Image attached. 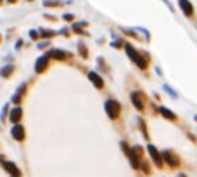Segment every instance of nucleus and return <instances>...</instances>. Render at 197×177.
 Here are the masks:
<instances>
[{
	"instance_id": "obj_14",
	"label": "nucleus",
	"mask_w": 197,
	"mask_h": 177,
	"mask_svg": "<svg viewBox=\"0 0 197 177\" xmlns=\"http://www.w3.org/2000/svg\"><path fill=\"white\" fill-rule=\"evenodd\" d=\"M40 35H42V37H52L54 31H50V30H42V31H40Z\"/></svg>"
},
{
	"instance_id": "obj_5",
	"label": "nucleus",
	"mask_w": 197,
	"mask_h": 177,
	"mask_svg": "<svg viewBox=\"0 0 197 177\" xmlns=\"http://www.w3.org/2000/svg\"><path fill=\"white\" fill-rule=\"evenodd\" d=\"M12 137H14L16 141H24V128H22L21 125H14V128H12Z\"/></svg>"
},
{
	"instance_id": "obj_4",
	"label": "nucleus",
	"mask_w": 197,
	"mask_h": 177,
	"mask_svg": "<svg viewBox=\"0 0 197 177\" xmlns=\"http://www.w3.org/2000/svg\"><path fill=\"white\" fill-rule=\"evenodd\" d=\"M178 5H180V9H182L187 16L194 14V7H192V4H190L189 0H178Z\"/></svg>"
},
{
	"instance_id": "obj_10",
	"label": "nucleus",
	"mask_w": 197,
	"mask_h": 177,
	"mask_svg": "<svg viewBox=\"0 0 197 177\" xmlns=\"http://www.w3.org/2000/svg\"><path fill=\"white\" fill-rule=\"evenodd\" d=\"M21 115H22V109H21V108H14V109L11 111V120L16 123V122L21 120Z\"/></svg>"
},
{
	"instance_id": "obj_12",
	"label": "nucleus",
	"mask_w": 197,
	"mask_h": 177,
	"mask_svg": "<svg viewBox=\"0 0 197 177\" xmlns=\"http://www.w3.org/2000/svg\"><path fill=\"white\" fill-rule=\"evenodd\" d=\"M159 113L163 115V117H166L168 120H175V113H173V111H170V109H166V108H159Z\"/></svg>"
},
{
	"instance_id": "obj_9",
	"label": "nucleus",
	"mask_w": 197,
	"mask_h": 177,
	"mask_svg": "<svg viewBox=\"0 0 197 177\" xmlns=\"http://www.w3.org/2000/svg\"><path fill=\"white\" fill-rule=\"evenodd\" d=\"M4 167H5V170H9V172H11L12 175H16V177H19V174H21L14 163H9V162H5V160H4Z\"/></svg>"
},
{
	"instance_id": "obj_13",
	"label": "nucleus",
	"mask_w": 197,
	"mask_h": 177,
	"mask_svg": "<svg viewBox=\"0 0 197 177\" xmlns=\"http://www.w3.org/2000/svg\"><path fill=\"white\" fill-rule=\"evenodd\" d=\"M14 70V66H5V68H2V76H9V73Z\"/></svg>"
},
{
	"instance_id": "obj_7",
	"label": "nucleus",
	"mask_w": 197,
	"mask_h": 177,
	"mask_svg": "<svg viewBox=\"0 0 197 177\" xmlns=\"http://www.w3.org/2000/svg\"><path fill=\"white\" fill-rule=\"evenodd\" d=\"M88 76H90V80L93 82V85H97L99 89H102V87H104V82H102V78H101L99 75H97L95 71H90V73H88Z\"/></svg>"
},
{
	"instance_id": "obj_1",
	"label": "nucleus",
	"mask_w": 197,
	"mask_h": 177,
	"mask_svg": "<svg viewBox=\"0 0 197 177\" xmlns=\"http://www.w3.org/2000/svg\"><path fill=\"white\" fill-rule=\"evenodd\" d=\"M106 111H107V115L111 118H118L119 111H121V106H119V102L109 99V101H106Z\"/></svg>"
},
{
	"instance_id": "obj_2",
	"label": "nucleus",
	"mask_w": 197,
	"mask_h": 177,
	"mask_svg": "<svg viewBox=\"0 0 197 177\" xmlns=\"http://www.w3.org/2000/svg\"><path fill=\"white\" fill-rule=\"evenodd\" d=\"M147 149H149V154H150V158L154 160V163H156L157 167H163V160H161V156H159V153H157V149L152 146V144H149L147 146Z\"/></svg>"
},
{
	"instance_id": "obj_6",
	"label": "nucleus",
	"mask_w": 197,
	"mask_h": 177,
	"mask_svg": "<svg viewBox=\"0 0 197 177\" xmlns=\"http://www.w3.org/2000/svg\"><path fill=\"white\" fill-rule=\"evenodd\" d=\"M50 56H52L54 59H57V61H64V59H67V57H71V54L64 52V50H52Z\"/></svg>"
},
{
	"instance_id": "obj_3",
	"label": "nucleus",
	"mask_w": 197,
	"mask_h": 177,
	"mask_svg": "<svg viewBox=\"0 0 197 177\" xmlns=\"http://www.w3.org/2000/svg\"><path fill=\"white\" fill-rule=\"evenodd\" d=\"M163 158L166 160V163L170 167H176V165H178V158H176V156L171 153V151H164V153H163Z\"/></svg>"
},
{
	"instance_id": "obj_11",
	"label": "nucleus",
	"mask_w": 197,
	"mask_h": 177,
	"mask_svg": "<svg viewBox=\"0 0 197 177\" xmlns=\"http://www.w3.org/2000/svg\"><path fill=\"white\" fill-rule=\"evenodd\" d=\"M131 101H133L135 108H138V109L144 108V102H142V96H138L137 92H135V94H131Z\"/></svg>"
},
{
	"instance_id": "obj_8",
	"label": "nucleus",
	"mask_w": 197,
	"mask_h": 177,
	"mask_svg": "<svg viewBox=\"0 0 197 177\" xmlns=\"http://www.w3.org/2000/svg\"><path fill=\"white\" fill-rule=\"evenodd\" d=\"M45 66H47V56L38 57V59H37V64H35V70H37V73L43 71V70H45Z\"/></svg>"
},
{
	"instance_id": "obj_15",
	"label": "nucleus",
	"mask_w": 197,
	"mask_h": 177,
	"mask_svg": "<svg viewBox=\"0 0 197 177\" xmlns=\"http://www.w3.org/2000/svg\"><path fill=\"white\" fill-rule=\"evenodd\" d=\"M73 30H75L76 33H80V31H81V24H75V26H73Z\"/></svg>"
}]
</instances>
